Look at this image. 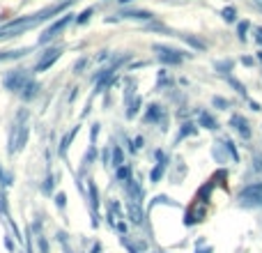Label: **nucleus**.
I'll list each match as a JSON object with an SVG mask.
<instances>
[{"label": "nucleus", "instance_id": "f257e3e1", "mask_svg": "<svg viewBox=\"0 0 262 253\" xmlns=\"http://www.w3.org/2000/svg\"><path fill=\"white\" fill-rule=\"evenodd\" d=\"M30 131H32V115L26 106H21V109L14 113L12 122H9V129H7V157L9 159H14L18 152L26 150Z\"/></svg>", "mask_w": 262, "mask_h": 253}, {"label": "nucleus", "instance_id": "f03ea898", "mask_svg": "<svg viewBox=\"0 0 262 253\" xmlns=\"http://www.w3.org/2000/svg\"><path fill=\"white\" fill-rule=\"evenodd\" d=\"M152 51H154L157 60L163 65V67H180V65L186 62V60L193 58V53H191V51L177 49V46H170V44H161V41H154Z\"/></svg>", "mask_w": 262, "mask_h": 253}, {"label": "nucleus", "instance_id": "7ed1b4c3", "mask_svg": "<svg viewBox=\"0 0 262 253\" xmlns=\"http://www.w3.org/2000/svg\"><path fill=\"white\" fill-rule=\"evenodd\" d=\"M69 26H76V14L69 9V12H64L62 16H58V18H53V21L49 23V26L41 30V35H39V39H37V44L39 46H49V44H53L55 39H58L60 35H62L64 30H67Z\"/></svg>", "mask_w": 262, "mask_h": 253}, {"label": "nucleus", "instance_id": "20e7f679", "mask_svg": "<svg viewBox=\"0 0 262 253\" xmlns=\"http://www.w3.org/2000/svg\"><path fill=\"white\" fill-rule=\"evenodd\" d=\"M143 124L157 126L161 134H168V129H170V111H168V106L161 104V101H149L143 111Z\"/></svg>", "mask_w": 262, "mask_h": 253}, {"label": "nucleus", "instance_id": "39448f33", "mask_svg": "<svg viewBox=\"0 0 262 253\" xmlns=\"http://www.w3.org/2000/svg\"><path fill=\"white\" fill-rule=\"evenodd\" d=\"M64 53V46L62 44H49V46H41V53L37 55V62L32 65V74H44L62 58Z\"/></svg>", "mask_w": 262, "mask_h": 253}, {"label": "nucleus", "instance_id": "423d86ee", "mask_svg": "<svg viewBox=\"0 0 262 253\" xmlns=\"http://www.w3.org/2000/svg\"><path fill=\"white\" fill-rule=\"evenodd\" d=\"M32 76H35V74H32V69L14 67V69H9V72L3 76V88L7 92H12V95H21V90L26 88V83L30 81Z\"/></svg>", "mask_w": 262, "mask_h": 253}, {"label": "nucleus", "instance_id": "0eeeda50", "mask_svg": "<svg viewBox=\"0 0 262 253\" xmlns=\"http://www.w3.org/2000/svg\"><path fill=\"white\" fill-rule=\"evenodd\" d=\"M237 205L244 209H260L262 207V182H251L237 191Z\"/></svg>", "mask_w": 262, "mask_h": 253}, {"label": "nucleus", "instance_id": "6e6552de", "mask_svg": "<svg viewBox=\"0 0 262 253\" xmlns=\"http://www.w3.org/2000/svg\"><path fill=\"white\" fill-rule=\"evenodd\" d=\"M88 207H90V217H92V228L101 226V196H99V186H97L95 177L88 175Z\"/></svg>", "mask_w": 262, "mask_h": 253}, {"label": "nucleus", "instance_id": "1a4fd4ad", "mask_svg": "<svg viewBox=\"0 0 262 253\" xmlns=\"http://www.w3.org/2000/svg\"><path fill=\"white\" fill-rule=\"evenodd\" d=\"M172 159L168 154V150H161L157 147L154 150V166L149 171V184H159L163 177H168V168H170Z\"/></svg>", "mask_w": 262, "mask_h": 253}, {"label": "nucleus", "instance_id": "9d476101", "mask_svg": "<svg viewBox=\"0 0 262 253\" xmlns=\"http://www.w3.org/2000/svg\"><path fill=\"white\" fill-rule=\"evenodd\" d=\"M207 214H209V205L200 203V200H193V203L184 209L182 223H184V228H193V226H198V223H203L205 219H207Z\"/></svg>", "mask_w": 262, "mask_h": 253}, {"label": "nucleus", "instance_id": "9b49d317", "mask_svg": "<svg viewBox=\"0 0 262 253\" xmlns=\"http://www.w3.org/2000/svg\"><path fill=\"white\" fill-rule=\"evenodd\" d=\"M118 16L122 18V21H136V23H149L157 18V14L152 12V9H145V7H131V5H127V7H120L118 9Z\"/></svg>", "mask_w": 262, "mask_h": 253}, {"label": "nucleus", "instance_id": "f8f14e48", "mask_svg": "<svg viewBox=\"0 0 262 253\" xmlns=\"http://www.w3.org/2000/svg\"><path fill=\"white\" fill-rule=\"evenodd\" d=\"M228 126H230V129L235 131L242 140H251V138H253V126H251V122H249V118H246V115L232 113L230 120H228Z\"/></svg>", "mask_w": 262, "mask_h": 253}, {"label": "nucleus", "instance_id": "ddd939ff", "mask_svg": "<svg viewBox=\"0 0 262 253\" xmlns=\"http://www.w3.org/2000/svg\"><path fill=\"white\" fill-rule=\"evenodd\" d=\"M124 212H127V221L131 226H145L147 223V207L134 200H124Z\"/></svg>", "mask_w": 262, "mask_h": 253}, {"label": "nucleus", "instance_id": "4468645a", "mask_svg": "<svg viewBox=\"0 0 262 253\" xmlns=\"http://www.w3.org/2000/svg\"><path fill=\"white\" fill-rule=\"evenodd\" d=\"M122 191H124V196H127V200H134V203H140V205H145V186H143V182L138 180V177H131L129 182H124L122 184Z\"/></svg>", "mask_w": 262, "mask_h": 253}, {"label": "nucleus", "instance_id": "2eb2a0df", "mask_svg": "<svg viewBox=\"0 0 262 253\" xmlns=\"http://www.w3.org/2000/svg\"><path fill=\"white\" fill-rule=\"evenodd\" d=\"M186 175H189V166L184 163V159L182 157L172 159L170 168H168V180H170V184H182V182L186 180Z\"/></svg>", "mask_w": 262, "mask_h": 253}, {"label": "nucleus", "instance_id": "dca6fc26", "mask_svg": "<svg viewBox=\"0 0 262 253\" xmlns=\"http://www.w3.org/2000/svg\"><path fill=\"white\" fill-rule=\"evenodd\" d=\"M177 37H180V39L184 41L191 51H195V53H205V51L209 49L207 41H205L200 35H193V32H180V30H177Z\"/></svg>", "mask_w": 262, "mask_h": 253}, {"label": "nucleus", "instance_id": "f3484780", "mask_svg": "<svg viewBox=\"0 0 262 253\" xmlns=\"http://www.w3.org/2000/svg\"><path fill=\"white\" fill-rule=\"evenodd\" d=\"M200 131V126L195 120H182V124H180V129H177V134H175V138H172V145H180V143H184L186 138H191V136H195Z\"/></svg>", "mask_w": 262, "mask_h": 253}, {"label": "nucleus", "instance_id": "a211bd4d", "mask_svg": "<svg viewBox=\"0 0 262 253\" xmlns=\"http://www.w3.org/2000/svg\"><path fill=\"white\" fill-rule=\"evenodd\" d=\"M195 122H198L200 129L214 131V134H216V131L221 129V124H219V120L214 118V113H212V111H207V109H200L198 113H195Z\"/></svg>", "mask_w": 262, "mask_h": 253}, {"label": "nucleus", "instance_id": "6ab92c4d", "mask_svg": "<svg viewBox=\"0 0 262 253\" xmlns=\"http://www.w3.org/2000/svg\"><path fill=\"white\" fill-rule=\"evenodd\" d=\"M120 244L124 246L129 253H147L149 251V244L143 240V237H131V235H120Z\"/></svg>", "mask_w": 262, "mask_h": 253}, {"label": "nucleus", "instance_id": "aec40b11", "mask_svg": "<svg viewBox=\"0 0 262 253\" xmlns=\"http://www.w3.org/2000/svg\"><path fill=\"white\" fill-rule=\"evenodd\" d=\"M32 53V46H23V49H0V62H18V60L28 58Z\"/></svg>", "mask_w": 262, "mask_h": 253}, {"label": "nucleus", "instance_id": "412c9836", "mask_svg": "<svg viewBox=\"0 0 262 253\" xmlns=\"http://www.w3.org/2000/svg\"><path fill=\"white\" fill-rule=\"evenodd\" d=\"M39 92H41V83L37 81L35 76H32L30 81L26 83V88H23V90H21V95H18V99H21L23 104H32V101H35L37 97H39Z\"/></svg>", "mask_w": 262, "mask_h": 253}, {"label": "nucleus", "instance_id": "4be33fe9", "mask_svg": "<svg viewBox=\"0 0 262 253\" xmlns=\"http://www.w3.org/2000/svg\"><path fill=\"white\" fill-rule=\"evenodd\" d=\"M78 131H81V124H74L72 129H69L67 134H64L62 138H60V143H58V157H60V159L67 157V152H69V147L74 145V140H76Z\"/></svg>", "mask_w": 262, "mask_h": 253}, {"label": "nucleus", "instance_id": "5701e85b", "mask_svg": "<svg viewBox=\"0 0 262 253\" xmlns=\"http://www.w3.org/2000/svg\"><path fill=\"white\" fill-rule=\"evenodd\" d=\"M235 65H237V60H232V58L214 60V72H216L221 78H228V76H232V72H235Z\"/></svg>", "mask_w": 262, "mask_h": 253}, {"label": "nucleus", "instance_id": "b1692460", "mask_svg": "<svg viewBox=\"0 0 262 253\" xmlns=\"http://www.w3.org/2000/svg\"><path fill=\"white\" fill-rule=\"evenodd\" d=\"M219 16H221V21L226 26H237L239 23V9H237V5H223Z\"/></svg>", "mask_w": 262, "mask_h": 253}, {"label": "nucleus", "instance_id": "393cba45", "mask_svg": "<svg viewBox=\"0 0 262 253\" xmlns=\"http://www.w3.org/2000/svg\"><path fill=\"white\" fill-rule=\"evenodd\" d=\"M251 32H253V23H251L249 18H239V23L235 26V37H237V41L246 44V41L251 39Z\"/></svg>", "mask_w": 262, "mask_h": 253}, {"label": "nucleus", "instance_id": "a878e982", "mask_svg": "<svg viewBox=\"0 0 262 253\" xmlns=\"http://www.w3.org/2000/svg\"><path fill=\"white\" fill-rule=\"evenodd\" d=\"M143 113V97H134L131 101H127L124 104V120H136L138 115Z\"/></svg>", "mask_w": 262, "mask_h": 253}, {"label": "nucleus", "instance_id": "bb28decb", "mask_svg": "<svg viewBox=\"0 0 262 253\" xmlns=\"http://www.w3.org/2000/svg\"><path fill=\"white\" fill-rule=\"evenodd\" d=\"M214 189H216V182L209 177L207 182H205L203 186H200L198 191H195V196H193V200H200V203H212V194H214Z\"/></svg>", "mask_w": 262, "mask_h": 253}, {"label": "nucleus", "instance_id": "cd10ccee", "mask_svg": "<svg viewBox=\"0 0 262 253\" xmlns=\"http://www.w3.org/2000/svg\"><path fill=\"white\" fill-rule=\"evenodd\" d=\"M138 81H136L134 76H124L122 78V101L127 104V101H131L134 97H138Z\"/></svg>", "mask_w": 262, "mask_h": 253}, {"label": "nucleus", "instance_id": "c85d7f7f", "mask_svg": "<svg viewBox=\"0 0 262 253\" xmlns=\"http://www.w3.org/2000/svg\"><path fill=\"white\" fill-rule=\"evenodd\" d=\"M170 88H175V78L168 74V69H159L157 72V86H154V90L157 92H166V90H170Z\"/></svg>", "mask_w": 262, "mask_h": 253}, {"label": "nucleus", "instance_id": "c756f323", "mask_svg": "<svg viewBox=\"0 0 262 253\" xmlns=\"http://www.w3.org/2000/svg\"><path fill=\"white\" fill-rule=\"evenodd\" d=\"M212 159L219 163V168L226 166V163H230V154L226 152V147H223L221 140H216V143L212 145Z\"/></svg>", "mask_w": 262, "mask_h": 253}, {"label": "nucleus", "instance_id": "7c9ffc66", "mask_svg": "<svg viewBox=\"0 0 262 253\" xmlns=\"http://www.w3.org/2000/svg\"><path fill=\"white\" fill-rule=\"evenodd\" d=\"M115 182H120V186L124 184V182H129L131 177H136V173H134V166L127 161V163H122L120 168H115Z\"/></svg>", "mask_w": 262, "mask_h": 253}, {"label": "nucleus", "instance_id": "2f4dec72", "mask_svg": "<svg viewBox=\"0 0 262 253\" xmlns=\"http://www.w3.org/2000/svg\"><path fill=\"white\" fill-rule=\"evenodd\" d=\"M55 173L53 171H46L44 175V182H41V194L46 196V198H51V196H55Z\"/></svg>", "mask_w": 262, "mask_h": 253}, {"label": "nucleus", "instance_id": "473e14b6", "mask_svg": "<svg viewBox=\"0 0 262 253\" xmlns=\"http://www.w3.org/2000/svg\"><path fill=\"white\" fill-rule=\"evenodd\" d=\"M223 81H226V83H228V86H230V88H232V90H235V92H237V95H239V97H242V99H251V97H249V88H246V86H244V83H242V81H239V78H237V76H235V74H232V76H228V78H223Z\"/></svg>", "mask_w": 262, "mask_h": 253}, {"label": "nucleus", "instance_id": "72a5a7b5", "mask_svg": "<svg viewBox=\"0 0 262 253\" xmlns=\"http://www.w3.org/2000/svg\"><path fill=\"white\" fill-rule=\"evenodd\" d=\"M223 143V147H226V152L230 154V161L232 163H239L242 161V157H239V150H237V143L232 138H228V136H221V138H219Z\"/></svg>", "mask_w": 262, "mask_h": 253}, {"label": "nucleus", "instance_id": "f704fd0d", "mask_svg": "<svg viewBox=\"0 0 262 253\" xmlns=\"http://www.w3.org/2000/svg\"><path fill=\"white\" fill-rule=\"evenodd\" d=\"M92 62H95L92 58H88V55H81V58H78L76 62H74L72 74H74V76H83V74H85L88 69H90V65H92Z\"/></svg>", "mask_w": 262, "mask_h": 253}, {"label": "nucleus", "instance_id": "c9c22d12", "mask_svg": "<svg viewBox=\"0 0 262 253\" xmlns=\"http://www.w3.org/2000/svg\"><path fill=\"white\" fill-rule=\"evenodd\" d=\"M95 12H97L95 5H88L85 9H81V12L76 14V26H85V23H90L92 16H95Z\"/></svg>", "mask_w": 262, "mask_h": 253}, {"label": "nucleus", "instance_id": "e433bc0d", "mask_svg": "<svg viewBox=\"0 0 262 253\" xmlns=\"http://www.w3.org/2000/svg\"><path fill=\"white\" fill-rule=\"evenodd\" d=\"M154 205H168V207H180V203H175V200H172L170 196H163V194H161V196H154L152 203H147V212L154 207Z\"/></svg>", "mask_w": 262, "mask_h": 253}, {"label": "nucleus", "instance_id": "4c0bfd02", "mask_svg": "<svg viewBox=\"0 0 262 253\" xmlns=\"http://www.w3.org/2000/svg\"><path fill=\"white\" fill-rule=\"evenodd\" d=\"M228 177H230V175H228V168L221 166V168H219V171L212 175V180L216 182V186H221V189L228 191Z\"/></svg>", "mask_w": 262, "mask_h": 253}, {"label": "nucleus", "instance_id": "58836bf2", "mask_svg": "<svg viewBox=\"0 0 262 253\" xmlns=\"http://www.w3.org/2000/svg\"><path fill=\"white\" fill-rule=\"evenodd\" d=\"M99 163L104 168H111V163H113V145H106V147L99 150Z\"/></svg>", "mask_w": 262, "mask_h": 253}, {"label": "nucleus", "instance_id": "ea45409f", "mask_svg": "<svg viewBox=\"0 0 262 253\" xmlns=\"http://www.w3.org/2000/svg\"><path fill=\"white\" fill-rule=\"evenodd\" d=\"M122 163H127V159H124V147L122 145H113V163H111V168H120Z\"/></svg>", "mask_w": 262, "mask_h": 253}, {"label": "nucleus", "instance_id": "a19ab883", "mask_svg": "<svg viewBox=\"0 0 262 253\" xmlns=\"http://www.w3.org/2000/svg\"><path fill=\"white\" fill-rule=\"evenodd\" d=\"M212 106L216 111H230L232 109V101L226 99V97H221V95H214L212 97Z\"/></svg>", "mask_w": 262, "mask_h": 253}, {"label": "nucleus", "instance_id": "79ce46f5", "mask_svg": "<svg viewBox=\"0 0 262 253\" xmlns=\"http://www.w3.org/2000/svg\"><path fill=\"white\" fill-rule=\"evenodd\" d=\"M53 205H55V209H58L60 214H64V209H67V194H64V191H55Z\"/></svg>", "mask_w": 262, "mask_h": 253}, {"label": "nucleus", "instance_id": "37998d69", "mask_svg": "<svg viewBox=\"0 0 262 253\" xmlns=\"http://www.w3.org/2000/svg\"><path fill=\"white\" fill-rule=\"evenodd\" d=\"M113 55H115V53H113V51H111V49H101L99 53H97V55H95V58H92V60H95L97 65H104V62L108 65L111 60H113Z\"/></svg>", "mask_w": 262, "mask_h": 253}, {"label": "nucleus", "instance_id": "c03bdc74", "mask_svg": "<svg viewBox=\"0 0 262 253\" xmlns=\"http://www.w3.org/2000/svg\"><path fill=\"white\" fill-rule=\"evenodd\" d=\"M37 253H51L49 237H46L44 233H37Z\"/></svg>", "mask_w": 262, "mask_h": 253}, {"label": "nucleus", "instance_id": "a18cd8bd", "mask_svg": "<svg viewBox=\"0 0 262 253\" xmlns=\"http://www.w3.org/2000/svg\"><path fill=\"white\" fill-rule=\"evenodd\" d=\"M3 244H5V251H7V253H16L18 251V242L12 237V233H5Z\"/></svg>", "mask_w": 262, "mask_h": 253}, {"label": "nucleus", "instance_id": "49530a36", "mask_svg": "<svg viewBox=\"0 0 262 253\" xmlns=\"http://www.w3.org/2000/svg\"><path fill=\"white\" fill-rule=\"evenodd\" d=\"M237 62H239V65H244V67H249V69L258 67V60H255V55H249V53L239 55V60H237Z\"/></svg>", "mask_w": 262, "mask_h": 253}, {"label": "nucleus", "instance_id": "de8ad7c7", "mask_svg": "<svg viewBox=\"0 0 262 253\" xmlns=\"http://www.w3.org/2000/svg\"><path fill=\"white\" fill-rule=\"evenodd\" d=\"M122 147H124V150H127V152H129V154H138V150H136V145H134V138H129V136H127V134H124V136H122Z\"/></svg>", "mask_w": 262, "mask_h": 253}, {"label": "nucleus", "instance_id": "09e8293b", "mask_svg": "<svg viewBox=\"0 0 262 253\" xmlns=\"http://www.w3.org/2000/svg\"><path fill=\"white\" fill-rule=\"evenodd\" d=\"M251 39L255 41V46L262 49V26H253V32H251Z\"/></svg>", "mask_w": 262, "mask_h": 253}, {"label": "nucleus", "instance_id": "8fccbe9b", "mask_svg": "<svg viewBox=\"0 0 262 253\" xmlns=\"http://www.w3.org/2000/svg\"><path fill=\"white\" fill-rule=\"evenodd\" d=\"M251 168H253V173H262V152L253 154V159H251Z\"/></svg>", "mask_w": 262, "mask_h": 253}, {"label": "nucleus", "instance_id": "3c124183", "mask_svg": "<svg viewBox=\"0 0 262 253\" xmlns=\"http://www.w3.org/2000/svg\"><path fill=\"white\" fill-rule=\"evenodd\" d=\"M99 131H101V124L99 122H95L90 126V143L92 145H97V138H99Z\"/></svg>", "mask_w": 262, "mask_h": 253}, {"label": "nucleus", "instance_id": "603ef678", "mask_svg": "<svg viewBox=\"0 0 262 253\" xmlns=\"http://www.w3.org/2000/svg\"><path fill=\"white\" fill-rule=\"evenodd\" d=\"M69 90H72V92H69V95H67V104H69V106H72V104H74V101H76V97H78V86L69 88Z\"/></svg>", "mask_w": 262, "mask_h": 253}, {"label": "nucleus", "instance_id": "864d4df0", "mask_svg": "<svg viewBox=\"0 0 262 253\" xmlns=\"http://www.w3.org/2000/svg\"><path fill=\"white\" fill-rule=\"evenodd\" d=\"M145 143H147V140H145V136H140V134L134 136V145H136V150H138V152L145 147Z\"/></svg>", "mask_w": 262, "mask_h": 253}, {"label": "nucleus", "instance_id": "5fc2aeb1", "mask_svg": "<svg viewBox=\"0 0 262 253\" xmlns=\"http://www.w3.org/2000/svg\"><path fill=\"white\" fill-rule=\"evenodd\" d=\"M147 60H136V62H131V65H127V72H134L136 67H147Z\"/></svg>", "mask_w": 262, "mask_h": 253}, {"label": "nucleus", "instance_id": "6e6d98bb", "mask_svg": "<svg viewBox=\"0 0 262 253\" xmlns=\"http://www.w3.org/2000/svg\"><path fill=\"white\" fill-rule=\"evenodd\" d=\"M0 186H5V189H9V186H14V175H12V173H7V175H5V180L0 182Z\"/></svg>", "mask_w": 262, "mask_h": 253}, {"label": "nucleus", "instance_id": "4d7b16f0", "mask_svg": "<svg viewBox=\"0 0 262 253\" xmlns=\"http://www.w3.org/2000/svg\"><path fill=\"white\" fill-rule=\"evenodd\" d=\"M246 104H249V109L253 111V113H260V111H262V106L255 99H246Z\"/></svg>", "mask_w": 262, "mask_h": 253}, {"label": "nucleus", "instance_id": "13d9d810", "mask_svg": "<svg viewBox=\"0 0 262 253\" xmlns=\"http://www.w3.org/2000/svg\"><path fill=\"white\" fill-rule=\"evenodd\" d=\"M0 221H7V209H5V203H3V198H0Z\"/></svg>", "mask_w": 262, "mask_h": 253}, {"label": "nucleus", "instance_id": "bf43d9fd", "mask_svg": "<svg viewBox=\"0 0 262 253\" xmlns=\"http://www.w3.org/2000/svg\"><path fill=\"white\" fill-rule=\"evenodd\" d=\"M90 113H92V101H90V99H88L85 109H83V113H81V120H83V118H88V115H90Z\"/></svg>", "mask_w": 262, "mask_h": 253}, {"label": "nucleus", "instance_id": "052dcab7", "mask_svg": "<svg viewBox=\"0 0 262 253\" xmlns=\"http://www.w3.org/2000/svg\"><path fill=\"white\" fill-rule=\"evenodd\" d=\"M88 253H104V249H101L99 242H92V246H90V251Z\"/></svg>", "mask_w": 262, "mask_h": 253}, {"label": "nucleus", "instance_id": "680f3d73", "mask_svg": "<svg viewBox=\"0 0 262 253\" xmlns=\"http://www.w3.org/2000/svg\"><path fill=\"white\" fill-rule=\"evenodd\" d=\"M195 253H214V249L209 244H205V246H198V249H195Z\"/></svg>", "mask_w": 262, "mask_h": 253}, {"label": "nucleus", "instance_id": "e2e57ef3", "mask_svg": "<svg viewBox=\"0 0 262 253\" xmlns=\"http://www.w3.org/2000/svg\"><path fill=\"white\" fill-rule=\"evenodd\" d=\"M251 5H253L255 9H258V12L262 14V0H251Z\"/></svg>", "mask_w": 262, "mask_h": 253}, {"label": "nucleus", "instance_id": "0e129e2a", "mask_svg": "<svg viewBox=\"0 0 262 253\" xmlns=\"http://www.w3.org/2000/svg\"><path fill=\"white\" fill-rule=\"evenodd\" d=\"M255 60H258V65H260V67H262V49H258V51H255Z\"/></svg>", "mask_w": 262, "mask_h": 253}, {"label": "nucleus", "instance_id": "69168bd1", "mask_svg": "<svg viewBox=\"0 0 262 253\" xmlns=\"http://www.w3.org/2000/svg\"><path fill=\"white\" fill-rule=\"evenodd\" d=\"M131 3H134V0H118L120 7H127V5H131Z\"/></svg>", "mask_w": 262, "mask_h": 253}, {"label": "nucleus", "instance_id": "338daca9", "mask_svg": "<svg viewBox=\"0 0 262 253\" xmlns=\"http://www.w3.org/2000/svg\"><path fill=\"white\" fill-rule=\"evenodd\" d=\"M5 175H7V171H5V168H3V163H0V182L5 180Z\"/></svg>", "mask_w": 262, "mask_h": 253}, {"label": "nucleus", "instance_id": "774afa93", "mask_svg": "<svg viewBox=\"0 0 262 253\" xmlns=\"http://www.w3.org/2000/svg\"><path fill=\"white\" fill-rule=\"evenodd\" d=\"M104 3H106V0H104Z\"/></svg>", "mask_w": 262, "mask_h": 253}]
</instances>
